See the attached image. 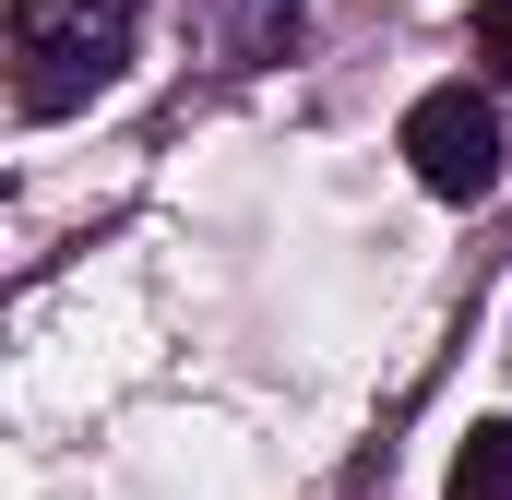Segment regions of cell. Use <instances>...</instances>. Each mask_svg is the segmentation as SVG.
I'll return each mask as SVG.
<instances>
[{
  "mask_svg": "<svg viewBox=\"0 0 512 500\" xmlns=\"http://www.w3.org/2000/svg\"><path fill=\"white\" fill-rule=\"evenodd\" d=\"M12 60H24V108L36 120L84 108L131 60V0H12Z\"/></svg>",
  "mask_w": 512,
  "mask_h": 500,
  "instance_id": "obj_1",
  "label": "cell"
},
{
  "mask_svg": "<svg viewBox=\"0 0 512 500\" xmlns=\"http://www.w3.org/2000/svg\"><path fill=\"white\" fill-rule=\"evenodd\" d=\"M405 167H417L441 203H489V179H501V108H489L477 84L417 96V108H405Z\"/></svg>",
  "mask_w": 512,
  "mask_h": 500,
  "instance_id": "obj_2",
  "label": "cell"
},
{
  "mask_svg": "<svg viewBox=\"0 0 512 500\" xmlns=\"http://www.w3.org/2000/svg\"><path fill=\"white\" fill-rule=\"evenodd\" d=\"M453 500H512V417H489V429L453 453Z\"/></svg>",
  "mask_w": 512,
  "mask_h": 500,
  "instance_id": "obj_3",
  "label": "cell"
},
{
  "mask_svg": "<svg viewBox=\"0 0 512 500\" xmlns=\"http://www.w3.org/2000/svg\"><path fill=\"white\" fill-rule=\"evenodd\" d=\"M286 24H298V0H227V48H239V60H274Z\"/></svg>",
  "mask_w": 512,
  "mask_h": 500,
  "instance_id": "obj_4",
  "label": "cell"
},
{
  "mask_svg": "<svg viewBox=\"0 0 512 500\" xmlns=\"http://www.w3.org/2000/svg\"><path fill=\"white\" fill-rule=\"evenodd\" d=\"M477 60L512 84V0H477Z\"/></svg>",
  "mask_w": 512,
  "mask_h": 500,
  "instance_id": "obj_5",
  "label": "cell"
}]
</instances>
